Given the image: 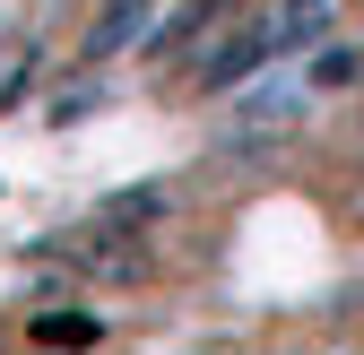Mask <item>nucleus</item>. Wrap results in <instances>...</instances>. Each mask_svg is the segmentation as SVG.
Segmentation results:
<instances>
[{
    "label": "nucleus",
    "instance_id": "nucleus-1",
    "mask_svg": "<svg viewBox=\"0 0 364 355\" xmlns=\"http://www.w3.org/2000/svg\"><path fill=\"white\" fill-rule=\"evenodd\" d=\"M148 35H165V0H105L96 26H87V61H113V53H130Z\"/></svg>",
    "mask_w": 364,
    "mask_h": 355
},
{
    "label": "nucleus",
    "instance_id": "nucleus-3",
    "mask_svg": "<svg viewBox=\"0 0 364 355\" xmlns=\"http://www.w3.org/2000/svg\"><path fill=\"white\" fill-rule=\"evenodd\" d=\"M35 338H43V346H61V338H70V346H87V338H96V321H87V312H70V321H61V312H43V321H35Z\"/></svg>",
    "mask_w": 364,
    "mask_h": 355
},
{
    "label": "nucleus",
    "instance_id": "nucleus-2",
    "mask_svg": "<svg viewBox=\"0 0 364 355\" xmlns=\"http://www.w3.org/2000/svg\"><path fill=\"white\" fill-rule=\"evenodd\" d=\"M330 9H338V0H278V9H260L269 53H304V43H321V35H330Z\"/></svg>",
    "mask_w": 364,
    "mask_h": 355
},
{
    "label": "nucleus",
    "instance_id": "nucleus-4",
    "mask_svg": "<svg viewBox=\"0 0 364 355\" xmlns=\"http://www.w3.org/2000/svg\"><path fill=\"white\" fill-rule=\"evenodd\" d=\"M304 355H364V346H304Z\"/></svg>",
    "mask_w": 364,
    "mask_h": 355
}]
</instances>
